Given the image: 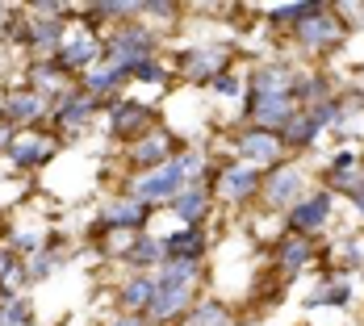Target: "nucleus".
<instances>
[{
	"label": "nucleus",
	"mask_w": 364,
	"mask_h": 326,
	"mask_svg": "<svg viewBox=\"0 0 364 326\" xmlns=\"http://www.w3.org/2000/svg\"><path fill=\"white\" fill-rule=\"evenodd\" d=\"M92 59H101V46H97V38H75L63 46V55H59V63L63 67H84V63H92Z\"/></svg>",
	"instance_id": "9d476101"
},
{
	"label": "nucleus",
	"mask_w": 364,
	"mask_h": 326,
	"mask_svg": "<svg viewBox=\"0 0 364 326\" xmlns=\"http://www.w3.org/2000/svg\"><path fill=\"white\" fill-rule=\"evenodd\" d=\"M42 113V101L38 97H30V92H13V101H9V117L13 121H30V117H38Z\"/></svg>",
	"instance_id": "f3484780"
},
{
	"label": "nucleus",
	"mask_w": 364,
	"mask_h": 326,
	"mask_svg": "<svg viewBox=\"0 0 364 326\" xmlns=\"http://www.w3.org/2000/svg\"><path fill=\"white\" fill-rule=\"evenodd\" d=\"M252 109H255V121L264 130L289 121V97H252Z\"/></svg>",
	"instance_id": "0eeeda50"
},
{
	"label": "nucleus",
	"mask_w": 364,
	"mask_h": 326,
	"mask_svg": "<svg viewBox=\"0 0 364 326\" xmlns=\"http://www.w3.org/2000/svg\"><path fill=\"white\" fill-rule=\"evenodd\" d=\"M143 222V205L139 201H117L105 210V226H139Z\"/></svg>",
	"instance_id": "4468645a"
},
{
	"label": "nucleus",
	"mask_w": 364,
	"mask_h": 326,
	"mask_svg": "<svg viewBox=\"0 0 364 326\" xmlns=\"http://www.w3.org/2000/svg\"><path fill=\"white\" fill-rule=\"evenodd\" d=\"M4 143H9V130H4V126H0V146H4ZM9 146H13V143H9Z\"/></svg>",
	"instance_id": "473e14b6"
},
{
	"label": "nucleus",
	"mask_w": 364,
	"mask_h": 326,
	"mask_svg": "<svg viewBox=\"0 0 364 326\" xmlns=\"http://www.w3.org/2000/svg\"><path fill=\"white\" fill-rule=\"evenodd\" d=\"M264 188H268V201L272 205H293L301 197V176H297V168H281Z\"/></svg>",
	"instance_id": "423d86ee"
},
{
	"label": "nucleus",
	"mask_w": 364,
	"mask_h": 326,
	"mask_svg": "<svg viewBox=\"0 0 364 326\" xmlns=\"http://www.w3.org/2000/svg\"><path fill=\"white\" fill-rule=\"evenodd\" d=\"M314 134H318L314 113H306V117H289V143H310Z\"/></svg>",
	"instance_id": "6ab92c4d"
},
{
	"label": "nucleus",
	"mask_w": 364,
	"mask_h": 326,
	"mask_svg": "<svg viewBox=\"0 0 364 326\" xmlns=\"http://www.w3.org/2000/svg\"><path fill=\"white\" fill-rule=\"evenodd\" d=\"M281 259H285V268H301V263L310 259V247H306L301 239H297V243H285V247H281Z\"/></svg>",
	"instance_id": "5701e85b"
},
{
	"label": "nucleus",
	"mask_w": 364,
	"mask_h": 326,
	"mask_svg": "<svg viewBox=\"0 0 364 326\" xmlns=\"http://www.w3.org/2000/svg\"><path fill=\"white\" fill-rule=\"evenodd\" d=\"M84 113H88V101H80V97H72V101H68V105H59V121H80V117H84Z\"/></svg>",
	"instance_id": "b1692460"
},
{
	"label": "nucleus",
	"mask_w": 364,
	"mask_h": 326,
	"mask_svg": "<svg viewBox=\"0 0 364 326\" xmlns=\"http://www.w3.org/2000/svg\"><path fill=\"white\" fill-rule=\"evenodd\" d=\"M226 63V50L214 46V50H201V55H193L188 59V75H197V80H205V75H214Z\"/></svg>",
	"instance_id": "ddd939ff"
},
{
	"label": "nucleus",
	"mask_w": 364,
	"mask_h": 326,
	"mask_svg": "<svg viewBox=\"0 0 364 326\" xmlns=\"http://www.w3.org/2000/svg\"><path fill=\"white\" fill-rule=\"evenodd\" d=\"M176 168H181V176H201V155H181Z\"/></svg>",
	"instance_id": "a878e982"
},
{
	"label": "nucleus",
	"mask_w": 364,
	"mask_h": 326,
	"mask_svg": "<svg viewBox=\"0 0 364 326\" xmlns=\"http://www.w3.org/2000/svg\"><path fill=\"white\" fill-rule=\"evenodd\" d=\"M168 151H172L168 134H151V138H143V143L134 146V163L139 168H164V155Z\"/></svg>",
	"instance_id": "9b49d317"
},
{
	"label": "nucleus",
	"mask_w": 364,
	"mask_h": 326,
	"mask_svg": "<svg viewBox=\"0 0 364 326\" xmlns=\"http://www.w3.org/2000/svg\"><path fill=\"white\" fill-rule=\"evenodd\" d=\"M113 326H139V322L134 318H122V322H113Z\"/></svg>",
	"instance_id": "72a5a7b5"
},
{
	"label": "nucleus",
	"mask_w": 364,
	"mask_h": 326,
	"mask_svg": "<svg viewBox=\"0 0 364 326\" xmlns=\"http://www.w3.org/2000/svg\"><path fill=\"white\" fill-rule=\"evenodd\" d=\"M143 117H146L143 105H117L113 109V130H117V134H130V130L143 126Z\"/></svg>",
	"instance_id": "dca6fc26"
},
{
	"label": "nucleus",
	"mask_w": 364,
	"mask_h": 326,
	"mask_svg": "<svg viewBox=\"0 0 364 326\" xmlns=\"http://www.w3.org/2000/svg\"><path fill=\"white\" fill-rule=\"evenodd\" d=\"M176 210H181L184 222H197V217L205 214V192L193 184V188H184V192H176Z\"/></svg>",
	"instance_id": "2eb2a0df"
},
{
	"label": "nucleus",
	"mask_w": 364,
	"mask_h": 326,
	"mask_svg": "<svg viewBox=\"0 0 364 326\" xmlns=\"http://www.w3.org/2000/svg\"><path fill=\"white\" fill-rule=\"evenodd\" d=\"M201 255V234H197V226H184L176 234H168L164 239V259L172 263V259H197Z\"/></svg>",
	"instance_id": "39448f33"
},
{
	"label": "nucleus",
	"mask_w": 364,
	"mask_h": 326,
	"mask_svg": "<svg viewBox=\"0 0 364 326\" xmlns=\"http://www.w3.org/2000/svg\"><path fill=\"white\" fill-rule=\"evenodd\" d=\"M4 272H9V255L0 251V276H4Z\"/></svg>",
	"instance_id": "2f4dec72"
},
{
	"label": "nucleus",
	"mask_w": 364,
	"mask_h": 326,
	"mask_svg": "<svg viewBox=\"0 0 364 326\" xmlns=\"http://www.w3.org/2000/svg\"><path fill=\"white\" fill-rule=\"evenodd\" d=\"M193 281H197V259H172V263H164V272L155 281V297L146 305L151 318H172L184 301H188Z\"/></svg>",
	"instance_id": "f257e3e1"
},
{
	"label": "nucleus",
	"mask_w": 364,
	"mask_h": 326,
	"mask_svg": "<svg viewBox=\"0 0 364 326\" xmlns=\"http://www.w3.org/2000/svg\"><path fill=\"white\" fill-rule=\"evenodd\" d=\"M130 259H134V263H155V259H164V243L143 239V243H134V247H130Z\"/></svg>",
	"instance_id": "412c9836"
},
{
	"label": "nucleus",
	"mask_w": 364,
	"mask_h": 326,
	"mask_svg": "<svg viewBox=\"0 0 364 326\" xmlns=\"http://www.w3.org/2000/svg\"><path fill=\"white\" fill-rule=\"evenodd\" d=\"M352 293H348V285H327L323 293H310V305H327V301H335V305H343Z\"/></svg>",
	"instance_id": "4be33fe9"
},
{
	"label": "nucleus",
	"mask_w": 364,
	"mask_h": 326,
	"mask_svg": "<svg viewBox=\"0 0 364 326\" xmlns=\"http://www.w3.org/2000/svg\"><path fill=\"white\" fill-rule=\"evenodd\" d=\"M97 13H101V17H122V13H130V9H126V4H101Z\"/></svg>",
	"instance_id": "c756f323"
},
{
	"label": "nucleus",
	"mask_w": 364,
	"mask_h": 326,
	"mask_svg": "<svg viewBox=\"0 0 364 326\" xmlns=\"http://www.w3.org/2000/svg\"><path fill=\"white\" fill-rule=\"evenodd\" d=\"M214 88H218L222 97H235L239 92V80L235 75H214Z\"/></svg>",
	"instance_id": "cd10ccee"
},
{
	"label": "nucleus",
	"mask_w": 364,
	"mask_h": 326,
	"mask_svg": "<svg viewBox=\"0 0 364 326\" xmlns=\"http://www.w3.org/2000/svg\"><path fill=\"white\" fill-rule=\"evenodd\" d=\"M239 151L252 155V159H259V163H272V159L281 155V143H277L268 130H255V134H243V138H239Z\"/></svg>",
	"instance_id": "6e6552de"
},
{
	"label": "nucleus",
	"mask_w": 364,
	"mask_h": 326,
	"mask_svg": "<svg viewBox=\"0 0 364 326\" xmlns=\"http://www.w3.org/2000/svg\"><path fill=\"white\" fill-rule=\"evenodd\" d=\"M297 38H301V42H310V46L335 42V38H339V21H335V17H327V13H314V17L297 21Z\"/></svg>",
	"instance_id": "20e7f679"
},
{
	"label": "nucleus",
	"mask_w": 364,
	"mask_h": 326,
	"mask_svg": "<svg viewBox=\"0 0 364 326\" xmlns=\"http://www.w3.org/2000/svg\"><path fill=\"white\" fill-rule=\"evenodd\" d=\"M122 75H126V72H117V67H105V72H92V88H97V92H105V88H109L113 80H122Z\"/></svg>",
	"instance_id": "393cba45"
},
{
	"label": "nucleus",
	"mask_w": 364,
	"mask_h": 326,
	"mask_svg": "<svg viewBox=\"0 0 364 326\" xmlns=\"http://www.w3.org/2000/svg\"><path fill=\"white\" fill-rule=\"evenodd\" d=\"M151 297H155V285H151V281H130V285L122 289V301H126L130 310H143V305H151Z\"/></svg>",
	"instance_id": "a211bd4d"
},
{
	"label": "nucleus",
	"mask_w": 364,
	"mask_h": 326,
	"mask_svg": "<svg viewBox=\"0 0 364 326\" xmlns=\"http://www.w3.org/2000/svg\"><path fill=\"white\" fill-rule=\"evenodd\" d=\"M9 151H13V159L26 168V163H42V159L50 155V143H42V138H17Z\"/></svg>",
	"instance_id": "f8f14e48"
},
{
	"label": "nucleus",
	"mask_w": 364,
	"mask_h": 326,
	"mask_svg": "<svg viewBox=\"0 0 364 326\" xmlns=\"http://www.w3.org/2000/svg\"><path fill=\"white\" fill-rule=\"evenodd\" d=\"M348 192H352V197H356V205H360V210H364V188H360V184H352V188H348Z\"/></svg>",
	"instance_id": "7c9ffc66"
},
{
	"label": "nucleus",
	"mask_w": 364,
	"mask_h": 326,
	"mask_svg": "<svg viewBox=\"0 0 364 326\" xmlns=\"http://www.w3.org/2000/svg\"><path fill=\"white\" fill-rule=\"evenodd\" d=\"M230 322V314L222 310L218 301H210V305H197V314H193V326H226Z\"/></svg>",
	"instance_id": "aec40b11"
},
{
	"label": "nucleus",
	"mask_w": 364,
	"mask_h": 326,
	"mask_svg": "<svg viewBox=\"0 0 364 326\" xmlns=\"http://www.w3.org/2000/svg\"><path fill=\"white\" fill-rule=\"evenodd\" d=\"M59 30H63V21H42V26H34V38L50 42V38H59Z\"/></svg>",
	"instance_id": "bb28decb"
},
{
	"label": "nucleus",
	"mask_w": 364,
	"mask_h": 326,
	"mask_svg": "<svg viewBox=\"0 0 364 326\" xmlns=\"http://www.w3.org/2000/svg\"><path fill=\"white\" fill-rule=\"evenodd\" d=\"M181 168L176 163H164V168H155L151 176L130 184V197L139 201V205H155V201H168V197H176L181 192Z\"/></svg>",
	"instance_id": "f03ea898"
},
{
	"label": "nucleus",
	"mask_w": 364,
	"mask_h": 326,
	"mask_svg": "<svg viewBox=\"0 0 364 326\" xmlns=\"http://www.w3.org/2000/svg\"><path fill=\"white\" fill-rule=\"evenodd\" d=\"M255 184H259V176H255L252 168H226V172H222V192H226V197H235V201L252 197Z\"/></svg>",
	"instance_id": "1a4fd4ad"
},
{
	"label": "nucleus",
	"mask_w": 364,
	"mask_h": 326,
	"mask_svg": "<svg viewBox=\"0 0 364 326\" xmlns=\"http://www.w3.org/2000/svg\"><path fill=\"white\" fill-rule=\"evenodd\" d=\"M327 214H331V197L318 192V197H310V201H297L289 222H293V230H314V226H323Z\"/></svg>",
	"instance_id": "7ed1b4c3"
},
{
	"label": "nucleus",
	"mask_w": 364,
	"mask_h": 326,
	"mask_svg": "<svg viewBox=\"0 0 364 326\" xmlns=\"http://www.w3.org/2000/svg\"><path fill=\"white\" fill-rule=\"evenodd\" d=\"M130 75H139V80H159V67H155V63H151V59H143V63H139V67H130Z\"/></svg>",
	"instance_id": "c85d7f7f"
}]
</instances>
